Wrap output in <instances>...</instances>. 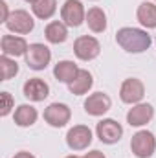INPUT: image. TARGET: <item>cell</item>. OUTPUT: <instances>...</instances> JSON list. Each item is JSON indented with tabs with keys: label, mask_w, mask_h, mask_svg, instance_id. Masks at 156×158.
Instances as JSON below:
<instances>
[{
	"label": "cell",
	"mask_w": 156,
	"mask_h": 158,
	"mask_svg": "<svg viewBox=\"0 0 156 158\" xmlns=\"http://www.w3.org/2000/svg\"><path fill=\"white\" fill-rule=\"evenodd\" d=\"M116 42L127 53H143L145 50L151 48L153 37L147 33V30L125 26L116 31Z\"/></svg>",
	"instance_id": "obj_1"
},
{
	"label": "cell",
	"mask_w": 156,
	"mask_h": 158,
	"mask_svg": "<svg viewBox=\"0 0 156 158\" xmlns=\"http://www.w3.org/2000/svg\"><path fill=\"white\" fill-rule=\"evenodd\" d=\"M130 151L136 158H151L156 151V138L151 131H138L132 134L130 140Z\"/></svg>",
	"instance_id": "obj_2"
},
{
	"label": "cell",
	"mask_w": 156,
	"mask_h": 158,
	"mask_svg": "<svg viewBox=\"0 0 156 158\" xmlns=\"http://www.w3.org/2000/svg\"><path fill=\"white\" fill-rule=\"evenodd\" d=\"M6 28L17 35H28L33 31L35 20L26 9H15V11H11L9 19L6 20Z\"/></svg>",
	"instance_id": "obj_3"
},
{
	"label": "cell",
	"mask_w": 156,
	"mask_h": 158,
	"mask_svg": "<svg viewBox=\"0 0 156 158\" xmlns=\"http://www.w3.org/2000/svg\"><path fill=\"white\" fill-rule=\"evenodd\" d=\"M143 96H145V85L138 77H127L119 86V99L127 105L142 103Z\"/></svg>",
	"instance_id": "obj_4"
},
{
	"label": "cell",
	"mask_w": 156,
	"mask_h": 158,
	"mask_svg": "<svg viewBox=\"0 0 156 158\" xmlns=\"http://www.w3.org/2000/svg\"><path fill=\"white\" fill-rule=\"evenodd\" d=\"M26 64L31 68V70H44L48 64H50V61H51V50L46 46V44H42V42H33V44H30V48H28V52H26Z\"/></svg>",
	"instance_id": "obj_5"
},
{
	"label": "cell",
	"mask_w": 156,
	"mask_h": 158,
	"mask_svg": "<svg viewBox=\"0 0 156 158\" xmlns=\"http://www.w3.org/2000/svg\"><path fill=\"white\" fill-rule=\"evenodd\" d=\"M96 134H97L99 142H103L107 145H114L123 136V127H121V123H117L116 119L103 118L96 125Z\"/></svg>",
	"instance_id": "obj_6"
},
{
	"label": "cell",
	"mask_w": 156,
	"mask_h": 158,
	"mask_svg": "<svg viewBox=\"0 0 156 158\" xmlns=\"http://www.w3.org/2000/svg\"><path fill=\"white\" fill-rule=\"evenodd\" d=\"M74 53L81 61H94L101 53V44L92 35H81L74 40Z\"/></svg>",
	"instance_id": "obj_7"
},
{
	"label": "cell",
	"mask_w": 156,
	"mask_h": 158,
	"mask_svg": "<svg viewBox=\"0 0 156 158\" xmlns=\"http://www.w3.org/2000/svg\"><path fill=\"white\" fill-rule=\"evenodd\" d=\"M61 19L68 28H79L86 20V11L81 0H66L61 7Z\"/></svg>",
	"instance_id": "obj_8"
},
{
	"label": "cell",
	"mask_w": 156,
	"mask_h": 158,
	"mask_svg": "<svg viewBox=\"0 0 156 158\" xmlns=\"http://www.w3.org/2000/svg\"><path fill=\"white\" fill-rule=\"evenodd\" d=\"M44 121L50 125V127H55V129H61L64 127L66 123H70L72 118V110L66 103H50L46 109H44Z\"/></svg>",
	"instance_id": "obj_9"
},
{
	"label": "cell",
	"mask_w": 156,
	"mask_h": 158,
	"mask_svg": "<svg viewBox=\"0 0 156 158\" xmlns=\"http://www.w3.org/2000/svg\"><path fill=\"white\" fill-rule=\"evenodd\" d=\"M92 143V131L88 125H74L66 132V145L72 151H84Z\"/></svg>",
	"instance_id": "obj_10"
},
{
	"label": "cell",
	"mask_w": 156,
	"mask_h": 158,
	"mask_svg": "<svg viewBox=\"0 0 156 158\" xmlns=\"http://www.w3.org/2000/svg\"><path fill=\"white\" fill-rule=\"evenodd\" d=\"M83 107H84V112H86L88 116H96V118H97V116H105V114L110 110L112 99H110V96L105 94V92H94V94H90V96L84 99Z\"/></svg>",
	"instance_id": "obj_11"
},
{
	"label": "cell",
	"mask_w": 156,
	"mask_h": 158,
	"mask_svg": "<svg viewBox=\"0 0 156 158\" xmlns=\"http://www.w3.org/2000/svg\"><path fill=\"white\" fill-rule=\"evenodd\" d=\"M154 116V107L151 103H136L127 112V123L130 127H143Z\"/></svg>",
	"instance_id": "obj_12"
},
{
	"label": "cell",
	"mask_w": 156,
	"mask_h": 158,
	"mask_svg": "<svg viewBox=\"0 0 156 158\" xmlns=\"http://www.w3.org/2000/svg\"><path fill=\"white\" fill-rule=\"evenodd\" d=\"M22 92H24V96H26L30 101L39 103V101H44V99L50 96V85L40 77H30L24 83Z\"/></svg>",
	"instance_id": "obj_13"
},
{
	"label": "cell",
	"mask_w": 156,
	"mask_h": 158,
	"mask_svg": "<svg viewBox=\"0 0 156 158\" xmlns=\"http://www.w3.org/2000/svg\"><path fill=\"white\" fill-rule=\"evenodd\" d=\"M0 48H2V55L18 57V55H26L30 44L26 42L24 37H18V35H2Z\"/></svg>",
	"instance_id": "obj_14"
},
{
	"label": "cell",
	"mask_w": 156,
	"mask_h": 158,
	"mask_svg": "<svg viewBox=\"0 0 156 158\" xmlns=\"http://www.w3.org/2000/svg\"><path fill=\"white\" fill-rule=\"evenodd\" d=\"M77 64L74 63V61H68V59H63V61H59L55 66H53V76L57 81H61V83H64V85H70L76 76L79 74Z\"/></svg>",
	"instance_id": "obj_15"
},
{
	"label": "cell",
	"mask_w": 156,
	"mask_h": 158,
	"mask_svg": "<svg viewBox=\"0 0 156 158\" xmlns=\"http://www.w3.org/2000/svg\"><path fill=\"white\" fill-rule=\"evenodd\" d=\"M44 37L51 44H63L68 39V26L63 20H51L44 28Z\"/></svg>",
	"instance_id": "obj_16"
},
{
	"label": "cell",
	"mask_w": 156,
	"mask_h": 158,
	"mask_svg": "<svg viewBox=\"0 0 156 158\" xmlns=\"http://www.w3.org/2000/svg\"><path fill=\"white\" fill-rule=\"evenodd\" d=\"M37 118H39L37 109H35L33 105H28V103L18 105V107L15 109V112H13L15 125H18V127H31V125L37 121Z\"/></svg>",
	"instance_id": "obj_17"
},
{
	"label": "cell",
	"mask_w": 156,
	"mask_h": 158,
	"mask_svg": "<svg viewBox=\"0 0 156 158\" xmlns=\"http://www.w3.org/2000/svg\"><path fill=\"white\" fill-rule=\"evenodd\" d=\"M84 22L88 24L90 31H94V33H103V31L107 30V13H105L101 7L94 6V7H90V9L86 11V20H84Z\"/></svg>",
	"instance_id": "obj_18"
},
{
	"label": "cell",
	"mask_w": 156,
	"mask_h": 158,
	"mask_svg": "<svg viewBox=\"0 0 156 158\" xmlns=\"http://www.w3.org/2000/svg\"><path fill=\"white\" fill-rule=\"evenodd\" d=\"M136 17H138V22L147 28V30H153L156 28V4L154 2H142L138 6V11H136Z\"/></svg>",
	"instance_id": "obj_19"
},
{
	"label": "cell",
	"mask_w": 156,
	"mask_h": 158,
	"mask_svg": "<svg viewBox=\"0 0 156 158\" xmlns=\"http://www.w3.org/2000/svg\"><path fill=\"white\" fill-rule=\"evenodd\" d=\"M92 85H94V77H92V74L88 72V70H79V74L76 76V79L68 85V90L72 92V94H76V96H83V94H86L90 88H92Z\"/></svg>",
	"instance_id": "obj_20"
},
{
	"label": "cell",
	"mask_w": 156,
	"mask_h": 158,
	"mask_svg": "<svg viewBox=\"0 0 156 158\" xmlns=\"http://www.w3.org/2000/svg\"><path fill=\"white\" fill-rule=\"evenodd\" d=\"M31 11H33V15L37 19L48 20L57 11V0H37V2L31 4Z\"/></svg>",
	"instance_id": "obj_21"
},
{
	"label": "cell",
	"mask_w": 156,
	"mask_h": 158,
	"mask_svg": "<svg viewBox=\"0 0 156 158\" xmlns=\"http://www.w3.org/2000/svg\"><path fill=\"white\" fill-rule=\"evenodd\" d=\"M0 68H2V81H9L11 77H15L18 74V64L13 57L2 55L0 57Z\"/></svg>",
	"instance_id": "obj_22"
},
{
	"label": "cell",
	"mask_w": 156,
	"mask_h": 158,
	"mask_svg": "<svg viewBox=\"0 0 156 158\" xmlns=\"http://www.w3.org/2000/svg\"><path fill=\"white\" fill-rule=\"evenodd\" d=\"M0 98H2V107H0V116L2 118H6L11 110H13V107H15V101H13V96L9 94V92H2L0 94Z\"/></svg>",
	"instance_id": "obj_23"
},
{
	"label": "cell",
	"mask_w": 156,
	"mask_h": 158,
	"mask_svg": "<svg viewBox=\"0 0 156 158\" xmlns=\"http://www.w3.org/2000/svg\"><path fill=\"white\" fill-rule=\"evenodd\" d=\"M0 9H2V20H0V22H4V24H6V20H7V19H9V15H11V11L7 9L6 0H0Z\"/></svg>",
	"instance_id": "obj_24"
},
{
	"label": "cell",
	"mask_w": 156,
	"mask_h": 158,
	"mask_svg": "<svg viewBox=\"0 0 156 158\" xmlns=\"http://www.w3.org/2000/svg\"><path fill=\"white\" fill-rule=\"evenodd\" d=\"M83 158H107L101 151H97V149H94V151H88V153H84V156Z\"/></svg>",
	"instance_id": "obj_25"
},
{
	"label": "cell",
	"mask_w": 156,
	"mask_h": 158,
	"mask_svg": "<svg viewBox=\"0 0 156 158\" xmlns=\"http://www.w3.org/2000/svg\"><path fill=\"white\" fill-rule=\"evenodd\" d=\"M13 158H35L31 153H28V151H20V153H15Z\"/></svg>",
	"instance_id": "obj_26"
},
{
	"label": "cell",
	"mask_w": 156,
	"mask_h": 158,
	"mask_svg": "<svg viewBox=\"0 0 156 158\" xmlns=\"http://www.w3.org/2000/svg\"><path fill=\"white\" fill-rule=\"evenodd\" d=\"M66 158H83V156H77V155H68Z\"/></svg>",
	"instance_id": "obj_27"
},
{
	"label": "cell",
	"mask_w": 156,
	"mask_h": 158,
	"mask_svg": "<svg viewBox=\"0 0 156 158\" xmlns=\"http://www.w3.org/2000/svg\"><path fill=\"white\" fill-rule=\"evenodd\" d=\"M24 2H30V4H33V2H37V0H24Z\"/></svg>",
	"instance_id": "obj_28"
},
{
	"label": "cell",
	"mask_w": 156,
	"mask_h": 158,
	"mask_svg": "<svg viewBox=\"0 0 156 158\" xmlns=\"http://www.w3.org/2000/svg\"><path fill=\"white\" fill-rule=\"evenodd\" d=\"M154 44H156V39H154Z\"/></svg>",
	"instance_id": "obj_29"
},
{
	"label": "cell",
	"mask_w": 156,
	"mask_h": 158,
	"mask_svg": "<svg viewBox=\"0 0 156 158\" xmlns=\"http://www.w3.org/2000/svg\"><path fill=\"white\" fill-rule=\"evenodd\" d=\"M154 2H156V0H154Z\"/></svg>",
	"instance_id": "obj_30"
}]
</instances>
